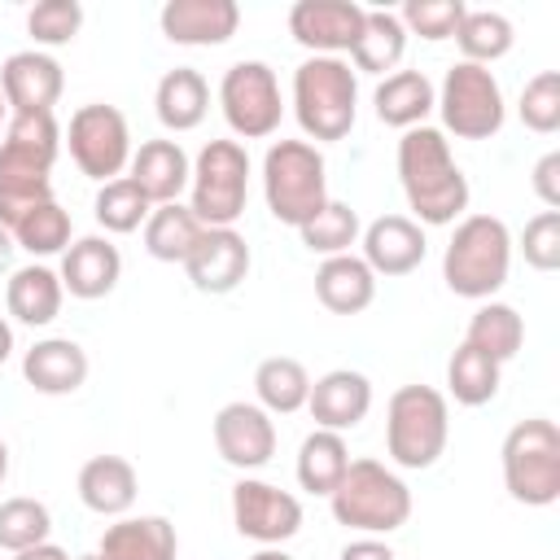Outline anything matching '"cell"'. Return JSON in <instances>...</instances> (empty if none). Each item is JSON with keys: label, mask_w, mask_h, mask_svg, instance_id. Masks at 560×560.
I'll return each mask as SVG.
<instances>
[{"label": "cell", "mask_w": 560, "mask_h": 560, "mask_svg": "<svg viewBox=\"0 0 560 560\" xmlns=\"http://www.w3.org/2000/svg\"><path fill=\"white\" fill-rule=\"evenodd\" d=\"M346 468H350V446H346L341 433L311 429L302 438V446H298V486L306 494H324L328 499L337 490V481L346 477Z\"/></svg>", "instance_id": "31"}, {"label": "cell", "mask_w": 560, "mask_h": 560, "mask_svg": "<svg viewBox=\"0 0 560 560\" xmlns=\"http://www.w3.org/2000/svg\"><path fill=\"white\" fill-rule=\"evenodd\" d=\"M262 197L276 223L302 228L328 206V162L311 140H276L262 158Z\"/></svg>", "instance_id": "5"}, {"label": "cell", "mask_w": 560, "mask_h": 560, "mask_svg": "<svg viewBox=\"0 0 560 560\" xmlns=\"http://www.w3.org/2000/svg\"><path fill=\"white\" fill-rule=\"evenodd\" d=\"M61 302H66V289H61V276L44 262H31V267H18L4 284V306L18 324L26 328H48L57 315H61Z\"/></svg>", "instance_id": "27"}, {"label": "cell", "mask_w": 560, "mask_h": 560, "mask_svg": "<svg viewBox=\"0 0 560 560\" xmlns=\"http://www.w3.org/2000/svg\"><path fill=\"white\" fill-rule=\"evenodd\" d=\"M254 394H258V407L267 416H293L306 407L311 372L289 354H271L254 368Z\"/></svg>", "instance_id": "33"}, {"label": "cell", "mask_w": 560, "mask_h": 560, "mask_svg": "<svg viewBox=\"0 0 560 560\" xmlns=\"http://www.w3.org/2000/svg\"><path fill=\"white\" fill-rule=\"evenodd\" d=\"M464 346L481 350L486 359H494V363L503 368V363L516 359L521 346H525V319L516 315V306L490 298V302H481V306L472 311V319H468V328H464Z\"/></svg>", "instance_id": "30"}, {"label": "cell", "mask_w": 560, "mask_h": 560, "mask_svg": "<svg viewBox=\"0 0 560 560\" xmlns=\"http://www.w3.org/2000/svg\"><path fill=\"white\" fill-rule=\"evenodd\" d=\"M337 560H398V551H394L385 538H372V534H363V538L346 542V547L337 551Z\"/></svg>", "instance_id": "46"}, {"label": "cell", "mask_w": 560, "mask_h": 560, "mask_svg": "<svg viewBox=\"0 0 560 560\" xmlns=\"http://www.w3.org/2000/svg\"><path fill=\"white\" fill-rule=\"evenodd\" d=\"M516 114L529 131L538 136H556L560 131V74L556 70H538L516 101Z\"/></svg>", "instance_id": "42"}, {"label": "cell", "mask_w": 560, "mask_h": 560, "mask_svg": "<svg viewBox=\"0 0 560 560\" xmlns=\"http://www.w3.org/2000/svg\"><path fill=\"white\" fill-rule=\"evenodd\" d=\"M13 354V328H9V319L0 315V363Z\"/></svg>", "instance_id": "49"}, {"label": "cell", "mask_w": 560, "mask_h": 560, "mask_svg": "<svg viewBox=\"0 0 560 560\" xmlns=\"http://www.w3.org/2000/svg\"><path fill=\"white\" fill-rule=\"evenodd\" d=\"M464 13H468L464 0H407L398 9V22H402L407 35H420L429 44H442V39H455Z\"/></svg>", "instance_id": "41"}, {"label": "cell", "mask_w": 560, "mask_h": 560, "mask_svg": "<svg viewBox=\"0 0 560 560\" xmlns=\"http://www.w3.org/2000/svg\"><path fill=\"white\" fill-rule=\"evenodd\" d=\"M9 232H13L18 249H26L31 258H52V254H66V249H70L74 223H70V210H61L57 197H52V201L26 210Z\"/></svg>", "instance_id": "37"}, {"label": "cell", "mask_w": 560, "mask_h": 560, "mask_svg": "<svg viewBox=\"0 0 560 560\" xmlns=\"http://www.w3.org/2000/svg\"><path fill=\"white\" fill-rule=\"evenodd\" d=\"M438 114H442V136L451 131L455 140H490L499 136L508 105L503 88L490 74V66L455 61L438 88Z\"/></svg>", "instance_id": "10"}, {"label": "cell", "mask_w": 560, "mask_h": 560, "mask_svg": "<svg viewBox=\"0 0 560 560\" xmlns=\"http://www.w3.org/2000/svg\"><path fill=\"white\" fill-rule=\"evenodd\" d=\"M4 122H9V105H4V96H0V131H4Z\"/></svg>", "instance_id": "52"}, {"label": "cell", "mask_w": 560, "mask_h": 560, "mask_svg": "<svg viewBox=\"0 0 560 560\" xmlns=\"http://www.w3.org/2000/svg\"><path fill=\"white\" fill-rule=\"evenodd\" d=\"M328 508H332V521L337 525L381 538V534H394V529L407 525V516H411V490L381 459H350L346 477L328 494Z\"/></svg>", "instance_id": "6"}, {"label": "cell", "mask_w": 560, "mask_h": 560, "mask_svg": "<svg viewBox=\"0 0 560 560\" xmlns=\"http://www.w3.org/2000/svg\"><path fill=\"white\" fill-rule=\"evenodd\" d=\"M74 486H79V503L96 516H127L140 494V477L122 455H92L79 468Z\"/></svg>", "instance_id": "24"}, {"label": "cell", "mask_w": 560, "mask_h": 560, "mask_svg": "<svg viewBox=\"0 0 560 560\" xmlns=\"http://www.w3.org/2000/svg\"><path fill=\"white\" fill-rule=\"evenodd\" d=\"M48 534H52V512L39 499L18 494V499H4L0 503V547L9 556L48 542Z\"/></svg>", "instance_id": "40"}, {"label": "cell", "mask_w": 560, "mask_h": 560, "mask_svg": "<svg viewBox=\"0 0 560 560\" xmlns=\"http://www.w3.org/2000/svg\"><path fill=\"white\" fill-rule=\"evenodd\" d=\"M79 26H83V4H79V0H39V4H31V13H26V31H31V39H35L39 48H61V44H70V39L79 35Z\"/></svg>", "instance_id": "43"}, {"label": "cell", "mask_w": 560, "mask_h": 560, "mask_svg": "<svg viewBox=\"0 0 560 560\" xmlns=\"http://www.w3.org/2000/svg\"><path fill=\"white\" fill-rule=\"evenodd\" d=\"M61 149L57 114H9L0 131V228L52 201V162Z\"/></svg>", "instance_id": "1"}, {"label": "cell", "mask_w": 560, "mask_h": 560, "mask_svg": "<svg viewBox=\"0 0 560 560\" xmlns=\"http://www.w3.org/2000/svg\"><path fill=\"white\" fill-rule=\"evenodd\" d=\"M249 197V153L241 140H206L192 158L188 210L201 228H236Z\"/></svg>", "instance_id": "9"}, {"label": "cell", "mask_w": 560, "mask_h": 560, "mask_svg": "<svg viewBox=\"0 0 560 560\" xmlns=\"http://www.w3.org/2000/svg\"><path fill=\"white\" fill-rule=\"evenodd\" d=\"M13 560H70V556H66V547H57V542H39V547L18 551Z\"/></svg>", "instance_id": "47"}, {"label": "cell", "mask_w": 560, "mask_h": 560, "mask_svg": "<svg viewBox=\"0 0 560 560\" xmlns=\"http://www.w3.org/2000/svg\"><path fill=\"white\" fill-rule=\"evenodd\" d=\"M249 560H293V556H289L284 547H258V551H254Z\"/></svg>", "instance_id": "50"}, {"label": "cell", "mask_w": 560, "mask_h": 560, "mask_svg": "<svg viewBox=\"0 0 560 560\" xmlns=\"http://www.w3.org/2000/svg\"><path fill=\"white\" fill-rule=\"evenodd\" d=\"M66 144L74 166L96 184H109L131 166V127L118 105H105V101L79 105L70 114Z\"/></svg>", "instance_id": "11"}, {"label": "cell", "mask_w": 560, "mask_h": 560, "mask_svg": "<svg viewBox=\"0 0 560 560\" xmlns=\"http://www.w3.org/2000/svg\"><path fill=\"white\" fill-rule=\"evenodd\" d=\"M4 477H9V446L0 442V486H4Z\"/></svg>", "instance_id": "51"}, {"label": "cell", "mask_w": 560, "mask_h": 560, "mask_svg": "<svg viewBox=\"0 0 560 560\" xmlns=\"http://www.w3.org/2000/svg\"><path fill=\"white\" fill-rule=\"evenodd\" d=\"M74 560H105L101 551H88V556H74Z\"/></svg>", "instance_id": "53"}, {"label": "cell", "mask_w": 560, "mask_h": 560, "mask_svg": "<svg viewBox=\"0 0 560 560\" xmlns=\"http://www.w3.org/2000/svg\"><path fill=\"white\" fill-rule=\"evenodd\" d=\"M398 184L416 223L446 228L468 210V175L438 127H411L398 140Z\"/></svg>", "instance_id": "2"}, {"label": "cell", "mask_w": 560, "mask_h": 560, "mask_svg": "<svg viewBox=\"0 0 560 560\" xmlns=\"http://www.w3.org/2000/svg\"><path fill=\"white\" fill-rule=\"evenodd\" d=\"M363 245V262L372 267V276H411L424 262V228L407 214H381L359 232Z\"/></svg>", "instance_id": "19"}, {"label": "cell", "mask_w": 560, "mask_h": 560, "mask_svg": "<svg viewBox=\"0 0 560 560\" xmlns=\"http://www.w3.org/2000/svg\"><path fill=\"white\" fill-rule=\"evenodd\" d=\"M306 411H311L315 429L346 433V429L368 420V411H372V381L363 372H354V368H332L319 381H311Z\"/></svg>", "instance_id": "20"}, {"label": "cell", "mask_w": 560, "mask_h": 560, "mask_svg": "<svg viewBox=\"0 0 560 560\" xmlns=\"http://www.w3.org/2000/svg\"><path fill=\"white\" fill-rule=\"evenodd\" d=\"M293 114L298 127L319 140H346L359 114V74L341 57H306L293 70Z\"/></svg>", "instance_id": "4"}, {"label": "cell", "mask_w": 560, "mask_h": 560, "mask_svg": "<svg viewBox=\"0 0 560 560\" xmlns=\"http://www.w3.org/2000/svg\"><path fill=\"white\" fill-rule=\"evenodd\" d=\"M88 350L70 337H44L35 341L26 354H22V376L35 394H48V398H66L74 389H83L88 381Z\"/></svg>", "instance_id": "22"}, {"label": "cell", "mask_w": 560, "mask_h": 560, "mask_svg": "<svg viewBox=\"0 0 560 560\" xmlns=\"http://www.w3.org/2000/svg\"><path fill=\"white\" fill-rule=\"evenodd\" d=\"M359 232H363L359 210H354L350 201H332V197H328V206H324L311 223L298 228L302 245H306L311 254H324V258L350 254V245H359Z\"/></svg>", "instance_id": "38"}, {"label": "cell", "mask_w": 560, "mask_h": 560, "mask_svg": "<svg viewBox=\"0 0 560 560\" xmlns=\"http://www.w3.org/2000/svg\"><path fill=\"white\" fill-rule=\"evenodd\" d=\"M529 184H534V197H538L547 210H560V149H551V153H542V158L534 162Z\"/></svg>", "instance_id": "45"}, {"label": "cell", "mask_w": 560, "mask_h": 560, "mask_svg": "<svg viewBox=\"0 0 560 560\" xmlns=\"http://www.w3.org/2000/svg\"><path fill=\"white\" fill-rule=\"evenodd\" d=\"M315 298L332 315H359L376 302V276L359 254H337L315 267Z\"/></svg>", "instance_id": "25"}, {"label": "cell", "mask_w": 560, "mask_h": 560, "mask_svg": "<svg viewBox=\"0 0 560 560\" xmlns=\"http://www.w3.org/2000/svg\"><path fill=\"white\" fill-rule=\"evenodd\" d=\"M61 289L79 302H96L105 293H114L118 276H122V254L109 236H79L70 241V249L61 254Z\"/></svg>", "instance_id": "21"}, {"label": "cell", "mask_w": 560, "mask_h": 560, "mask_svg": "<svg viewBox=\"0 0 560 560\" xmlns=\"http://www.w3.org/2000/svg\"><path fill=\"white\" fill-rule=\"evenodd\" d=\"M521 254L534 271H556L560 267V210H542L525 223Z\"/></svg>", "instance_id": "44"}, {"label": "cell", "mask_w": 560, "mask_h": 560, "mask_svg": "<svg viewBox=\"0 0 560 560\" xmlns=\"http://www.w3.org/2000/svg\"><path fill=\"white\" fill-rule=\"evenodd\" d=\"M363 4L354 0H298L289 9V35L311 57H341L363 31Z\"/></svg>", "instance_id": "15"}, {"label": "cell", "mask_w": 560, "mask_h": 560, "mask_svg": "<svg viewBox=\"0 0 560 560\" xmlns=\"http://www.w3.org/2000/svg\"><path fill=\"white\" fill-rule=\"evenodd\" d=\"M512 271V232L494 214H468L455 223V236L442 254V280L455 298L490 302Z\"/></svg>", "instance_id": "3"}, {"label": "cell", "mask_w": 560, "mask_h": 560, "mask_svg": "<svg viewBox=\"0 0 560 560\" xmlns=\"http://www.w3.org/2000/svg\"><path fill=\"white\" fill-rule=\"evenodd\" d=\"M232 525L258 547H280L302 529V499L262 477H241L232 486Z\"/></svg>", "instance_id": "13"}, {"label": "cell", "mask_w": 560, "mask_h": 560, "mask_svg": "<svg viewBox=\"0 0 560 560\" xmlns=\"http://www.w3.org/2000/svg\"><path fill=\"white\" fill-rule=\"evenodd\" d=\"M153 109H158V122L166 127V131H192V127H201V118H206V109H210V83L201 79V70H192V66H175V70H166L162 79H158V88H153Z\"/></svg>", "instance_id": "29"}, {"label": "cell", "mask_w": 560, "mask_h": 560, "mask_svg": "<svg viewBox=\"0 0 560 560\" xmlns=\"http://www.w3.org/2000/svg\"><path fill=\"white\" fill-rule=\"evenodd\" d=\"M455 44H459L464 61L490 66V61H499V57L512 52L516 26L503 13H494V9H468L464 22H459V31H455Z\"/></svg>", "instance_id": "36"}, {"label": "cell", "mask_w": 560, "mask_h": 560, "mask_svg": "<svg viewBox=\"0 0 560 560\" xmlns=\"http://www.w3.org/2000/svg\"><path fill=\"white\" fill-rule=\"evenodd\" d=\"M184 271L197 293L223 298V293L241 289V280L249 276V245L236 228H206L201 241L192 245V254L184 258Z\"/></svg>", "instance_id": "17"}, {"label": "cell", "mask_w": 560, "mask_h": 560, "mask_svg": "<svg viewBox=\"0 0 560 560\" xmlns=\"http://www.w3.org/2000/svg\"><path fill=\"white\" fill-rule=\"evenodd\" d=\"M96 551L105 560H175L179 538H175V525L166 516H158V512H149V516H118L101 534Z\"/></svg>", "instance_id": "26"}, {"label": "cell", "mask_w": 560, "mask_h": 560, "mask_svg": "<svg viewBox=\"0 0 560 560\" xmlns=\"http://www.w3.org/2000/svg\"><path fill=\"white\" fill-rule=\"evenodd\" d=\"M372 105H376V118L385 127L411 131V127H424V118L438 109V88L420 70H394L376 83Z\"/></svg>", "instance_id": "28"}, {"label": "cell", "mask_w": 560, "mask_h": 560, "mask_svg": "<svg viewBox=\"0 0 560 560\" xmlns=\"http://www.w3.org/2000/svg\"><path fill=\"white\" fill-rule=\"evenodd\" d=\"M201 223L197 214L184 206V201H171V206H153L149 219H144V249L158 258V262H179L192 254V245L201 241Z\"/></svg>", "instance_id": "34"}, {"label": "cell", "mask_w": 560, "mask_h": 560, "mask_svg": "<svg viewBox=\"0 0 560 560\" xmlns=\"http://www.w3.org/2000/svg\"><path fill=\"white\" fill-rule=\"evenodd\" d=\"M158 26L171 44L184 48H219L241 26L236 0H166L158 13Z\"/></svg>", "instance_id": "18"}, {"label": "cell", "mask_w": 560, "mask_h": 560, "mask_svg": "<svg viewBox=\"0 0 560 560\" xmlns=\"http://www.w3.org/2000/svg\"><path fill=\"white\" fill-rule=\"evenodd\" d=\"M451 438V407L446 394L433 385H402L389 394L385 407V451L398 468H433Z\"/></svg>", "instance_id": "7"}, {"label": "cell", "mask_w": 560, "mask_h": 560, "mask_svg": "<svg viewBox=\"0 0 560 560\" xmlns=\"http://www.w3.org/2000/svg\"><path fill=\"white\" fill-rule=\"evenodd\" d=\"M219 109H223L228 127L241 140L276 136V127L284 118L276 70L267 61H236V66H228L223 79H219Z\"/></svg>", "instance_id": "12"}, {"label": "cell", "mask_w": 560, "mask_h": 560, "mask_svg": "<svg viewBox=\"0 0 560 560\" xmlns=\"http://www.w3.org/2000/svg\"><path fill=\"white\" fill-rule=\"evenodd\" d=\"M127 179L149 197V206H171L188 188L192 162L179 149V140H144L140 149H131Z\"/></svg>", "instance_id": "23"}, {"label": "cell", "mask_w": 560, "mask_h": 560, "mask_svg": "<svg viewBox=\"0 0 560 560\" xmlns=\"http://www.w3.org/2000/svg\"><path fill=\"white\" fill-rule=\"evenodd\" d=\"M214 451L223 455V464H232L236 472H254L262 464H271L276 455V420L258 407V402H223L214 411Z\"/></svg>", "instance_id": "14"}, {"label": "cell", "mask_w": 560, "mask_h": 560, "mask_svg": "<svg viewBox=\"0 0 560 560\" xmlns=\"http://www.w3.org/2000/svg\"><path fill=\"white\" fill-rule=\"evenodd\" d=\"M402 52H407V31H402L398 13H389V9H368V13H363V31H359V39H354V48H350L354 74H359V70H363V74H385V70H394V66L402 61Z\"/></svg>", "instance_id": "32"}, {"label": "cell", "mask_w": 560, "mask_h": 560, "mask_svg": "<svg viewBox=\"0 0 560 560\" xmlns=\"http://www.w3.org/2000/svg\"><path fill=\"white\" fill-rule=\"evenodd\" d=\"M13 254H18V241L9 228H0V276H13Z\"/></svg>", "instance_id": "48"}, {"label": "cell", "mask_w": 560, "mask_h": 560, "mask_svg": "<svg viewBox=\"0 0 560 560\" xmlns=\"http://www.w3.org/2000/svg\"><path fill=\"white\" fill-rule=\"evenodd\" d=\"M499 376H503V368L494 359H486L481 350L464 346V341L446 359V394L459 407H486L499 394Z\"/></svg>", "instance_id": "35"}, {"label": "cell", "mask_w": 560, "mask_h": 560, "mask_svg": "<svg viewBox=\"0 0 560 560\" xmlns=\"http://www.w3.org/2000/svg\"><path fill=\"white\" fill-rule=\"evenodd\" d=\"M503 486L525 508H551L560 499V429L547 416H529L503 438Z\"/></svg>", "instance_id": "8"}, {"label": "cell", "mask_w": 560, "mask_h": 560, "mask_svg": "<svg viewBox=\"0 0 560 560\" xmlns=\"http://www.w3.org/2000/svg\"><path fill=\"white\" fill-rule=\"evenodd\" d=\"M61 92H66V74H61L57 57H48L39 48H22V52L4 57L0 96H4L9 114H52Z\"/></svg>", "instance_id": "16"}, {"label": "cell", "mask_w": 560, "mask_h": 560, "mask_svg": "<svg viewBox=\"0 0 560 560\" xmlns=\"http://www.w3.org/2000/svg\"><path fill=\"white\" fill-rule=\"evenodd\" d=\"M149 210H153L149 197H144L127 175L101 184V192H96V201H92V214H96V223H101L109 236H127V232L144 228Z\"/></svg>", "instance_id": "39"}]
</instances>
